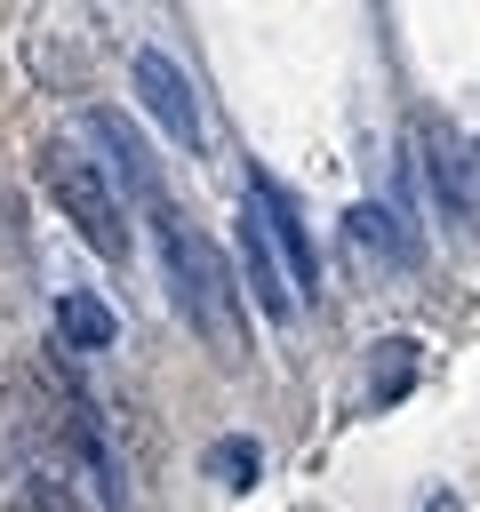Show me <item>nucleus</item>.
<instances>
[{
  "label": "nucleus",
  "mask_w": 480,
  "mask_h": 512,
  "mask_svg": "<svg viewBox=\"0 0 480 512\" xmlns=\"http://www.w3.org/2000/svg\"><path fill=\"white\" fill-rule=\"evenodd\" d=\"M472 152H480V144H472Z\"/></svg>",
  "instance_id": "nucleus-13"
},
{
  "label": "nucleus",
  "mask_w": 480,
  "mask_h": 512,
  "mask_svg": "<svg viewBox=\"0 0 480 512\" xmlns=\"http://www.w3.org/2000/svg\"><path fill=\"white\" fill-rule=\"evenodd\" d=\"M56 336H64V344H80V352H104V344L120 336V320H112V304H104V296L64 288V296H56Z\"/></svg>",
  "instance_id": "nucleus-9"
},
{
  "label": "nucleus",
  "mask_w": 480,
  "mask_h": 512,
  "mask_svg": "<svg viewBox=\"0 0 480 512\" xmlns=\"http://www.w3.org/2000/svg\"><path fill=\"white\" fill-rule=\"evenodd\" d=\"M136 104L152 112V128L168 136V144H184V152H200L208 144V128H200V96H192V80H184V64L168 56V48H136Z\"/></svg>",
  "instance_id": "nucleus-3"
},
{
  "label": "nucleus",
  "mask_w": 480,
  "mask_h": 512,
  "mask_svg": "<svg viewBox=\"0 0 480 512\" xmlns=\"http://www.w3.org/2000/svg\"><path fill=\"white\" fill-rule=\"evenodd\" d=\"M88 136L112 152V176H120V184H136V200H144V208H160V200H168V192H160V168H152V152H144V136H136L120 112H88Z\"/></svg>",
  "instance_id": "nucleus-7"
},
{
  "label": "nucleus",
  "mask_w": 480,
  "mask_h": 512,
  "mask_svg": "<svg viewBox=\"0 0 480 512\" xmlns=\"http://www.w3.org/2000/svg\"><path fill=\"white\" fill-rule=\"evenodd\" d=\"M232 248H240V280L256 288L264 320H272V328H288L304 296H296V280H288V264H280V240H272V224H264V208H256V200L240 208V224H232Z\"/></svg>",
  "instance_id": "nucleus-4"
},
{
  "label": "nucleus",
  "mask_w": 480,
  "mask_h": 512,
  "mask_svg": "<svg viewBox=\"0 0 480 512\" xmlns=\"http://www.w3.org/2000/svg\"><path fill=\"white\" fill-rule=\"evenodd\" d=\"M40 176H48V200L64 208V224H72L96 256L128 264V192H112L120 176H104L80 144H48V152H40Z\"/></svg>",
  "instance_id": "nucleus-2"
},
{
  "label": "nucleus",
  "mask_w": 480,
  "mask_h": 512,
  "mask_svg": "<svg viewBox=\"0 0 480 512\" xmlns=\"http://www.w3.org/2000/svg\"><path fill=\"white\" fill-rule=\"evenodd\" d=\"M208 472H216L224 488H248V480H256V440H240V432H232V440H216Z\"/></svg>",
  "instance_id": "nucleus-10"
},
{
  "label": "nucleus",
  "mask_w": 480,
  "mask_h": 512,
  "mask_svg": "<svg viewBox=\"0 0 480 512\" xmlns=\"http://www.w3.org/2000/svg\"><path fill=\"white\" fill-rule=\"evenodd\" d=\"M248 200H256V208H264V224H272V240H280V264H288L296 296H320V256H312V232H304V208H296V192H288L280 176H248Z\"/></svg>",
  "instance_id": "nucleus-5"
},
{
  "label": "nucleus",
  "mask_w": 480,
  "mask_h": 512,
  "mask_svg": "<svg viewBox=\"0 0 480 512\" xmlns=\"http://www.w3.org/2000/svg\"><path fill=\"white\" fill-rule=\"evenodd\" d=\"M152 216V248H160V280H168V296H176V312L208 336V344H240V312H232V280H224V256L200 240V224H184V208L176 200H160V208H144Z\"/></svg>",
  "instance_id": "nucleus-1"
},
{
  "label": "nucleus",
  "mask_w": 480,
  "mask_h": 512,
  "mask_svg": "<svg viewBox=\"0 0 480 512\" xmlns=\"http://www.w3.org/2000/svg\"><path fill=\"white\" fill-rule=\"evenodd\" d=\"M408 368H416V344H384L376 352V400H400L408 392Z\"/></svg>",
  "instance_id": "nucleus-11"
},
{
  "label": "nucleus",
  "mask_w": 480,
  "mask_h": 512,
  "mask_svg": "<svg viewBox=\"0 0 480 512\" xmlns=\"http://www.w3.org/2000/svg\"><path fill=\"white\" fill-rule=\"evenodd\" d=\"M424 512H456V496H424Z\"/></svg>",
  "instance_id": "nucleus-12"
},
{
  "label": "nucleus",
  "mask_w": 480,
  "mask_h": 512,
  "mask_svg": "<svg viewBox=\"0 0 480 512\" xmlns=\"http://www.w3.org/2000/svg\"><path fill=\"white\" fill-rule=\"evenodd\" d=\"M344 240H352L368 264H392V272H408V264H416V232L400 224V208H376V200L344 208Z\"/></svg>",
  "instance_id": "nucleus-8"
},
{
  "label": "nucleus",
  "mask_w": 480,
  "mask_h": 512,
  "mask_svg": "<svg viewBox=\"0 0 480 512\" xmlns=\"http://www.w3.org/2000/svg\"><path fill=\"white\" fill-rule=\"evenodd\" d=\"M424 160H432V200H440V216H448V224H480V152H472L464 136L432 128V136H424Z\"/></svg>",
  "instance_id": "nucleus-6"
}]
</instances>
